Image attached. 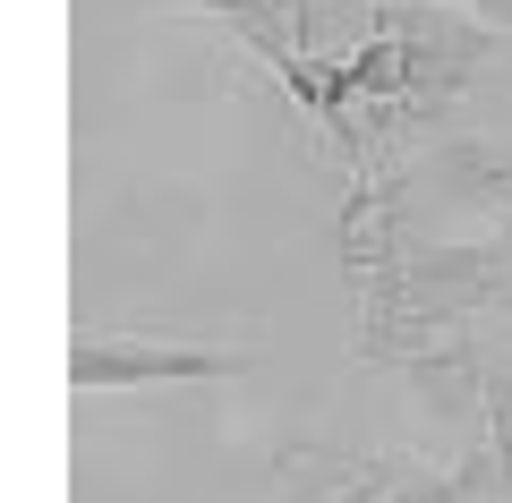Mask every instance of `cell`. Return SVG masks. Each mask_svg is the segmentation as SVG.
<instances>
[{"label":"cell","instance_id":"obj_1","mask_svg":"<svg viewBox=\"0 0 512 503\" xmlns=\"http://www.w3.org/2000/svg\"><path fill=\"white\" fill-rule=\"evenodd\" d=\"M308 503H512V452L470 444L453 469L419 461V452L367 444V452H325V461H291Z\"/></svg>","mask_w":512,"mask_h":503},{"label":"cell","instance_id":"obj_2","mask_svg":"<svg viewBox=\"0 0 512 503\" xmlns=\"http://www.w3.org/2000/svg\"><path fill=\"white\" fill-rule=\"evenodd\" d=\"M239 376V350L222 342H171V333H128V324H86L69 350L77 393H137V384H222Z\"/></svg>","mask_w":512,"mask_h":503},{"label":"cell","instance_id":"obj_3","mask_svg":"<svg viewBox=\"0 0 512 503\" xmlns=\"http://www.w3.org/2000/svg\"><path fill=\"white\" fill-rule=\"evenodd\" d=\"M410 171L436 180V197H453V205H470V214H487L495 231H512V137H495V128H453V137H436L427 154H410Z\"/></svg>","mask_w":512,"mask_h":503},{"label":"cell","instance_id":"obj_4","mask_svg":"<svg viewBox=\"0 0 512 503\" xmlns=\"http://www.w3.org/2000/svg\"><path fill=\"white\" fill-rule=\"evenodd\" d=\"M487 435L512 452V367H487Z\"/></svg>","mask_w":512,"mask_h":503},{"label":"cell","instance_id":"obj_5","mask_svg":"<svg viewBox=\"0 0 512 503\" xmlns=\"http://www.w3.org/2000/svg\"><path fill=\"white\" fill-rule=\"evenodd\" d=\"M436 9H461V18H478L487 35H512V0H436Z\"/></svg>","mask_w":512,"mask_h":503},{"label":"cell","instance_id":"obj_6","mask_svg":"<svg viewBox=\"0 0 512 503\" xmlns=\"http://www.w3.org/2000/svg\"><path fill=\"white\" fill-rule=\"evenodd\" d=\"M504 248H512V231H504Z\"/></svg>","mask_w":512,"mask_h":503}]
</instances>
